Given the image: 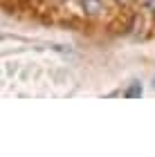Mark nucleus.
Wrapping results in <instances>:
<instances>
[{
	"label": "nucleus",
	"instance_id": "obj_1",
	"mask_svg": "<svg viewBox=\"0 0 155 157\" xmlns=\"http://www.w3.org/2000/svg\"><path fill=\"white\" fill-rule=\"evenodd\" d=\"M81 7L88 16H97L101 9H103V2L101 0H81Z\"/></svg>",
	"mask_w": 155,
	"mask_h": 157
},
{
	"label": "nucleus",
	"instance_id": "obj_2",
	"mask_svg": "<svg viewBox=\"0 0 155 157\" xmlns=\"http://www.w3.org/2000/svg\"><path fill=\"white\" fill-rule=\"evenodd\" d=\"M124 94H126V97H139V94H142V88H139V83H135L130 90H126Z\"/></svg>",
	"mask_w": 155,
	"mask_h": 157
},
{
	"label": "nucleus",
	"instance_id": "obj_3",
	"mask_svg": "<svg viewBox=\"0 0 155 157\" xmlns=\"http://www.w3.org/2000/svg\"><path fill=\"white\" fill-rule=\"evenodd\" d=\"M142 7L149 13H155V0H142Z\"/></svg>",
	"mask_w": 155,
	"mask_h": 157
},
{
	"label": "nucleus",
	"instance_id": "obj_4",
	"mask_svg": "<svg viewBox=\"0 0 155 157\" xmlns=\"http://www.w3.org/2000/svg\"><path fill=\"white\" fill-rule=\"evenodd\" d=\"M119 2H122V5H126V2H128V0H119Z\"/></svg>",
	"mask_w": 155,
	"mask_h": 157
}]
</instances>
